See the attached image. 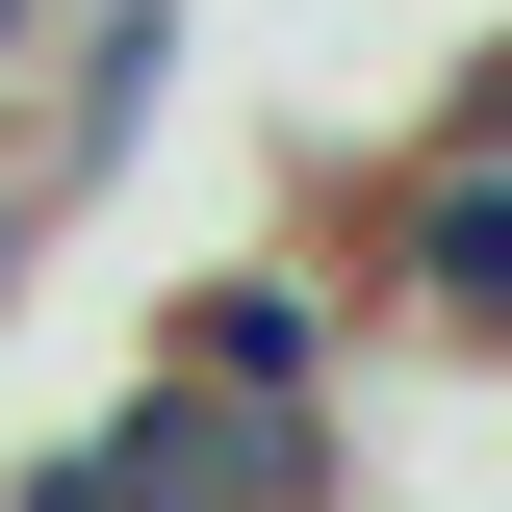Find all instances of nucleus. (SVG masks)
I'll use <instances>...</instances> for the list:
<instances>
[{
    "instance_id": "3",
    "label": "nucleus",
    "mask_w": 512,
    "mask_h": 512,
    "mask_svg": "<svg viewBox=\"0 0 512 512\" xmlns=\"http://www.w3.org/2000/svg\"><path fill=\"white\" fill-rule=\"evenodd\" d=\"M154 359H205V384H282V410H333V384H359V256H333V231L180 256V282H154Z\"/></svg>"
},
{
    "instance_id": "1",
    "label": "nucleus",
    "mask_w": 512,
    "mask_h": 512,
    "mask_svg": "<svg viewBox=\"0 0 512 512\" xmlns=\"http://www.w3.org/2000/svg\"><path fill=\"white\" fill-rule=\"evenodd\" d=\"M0 487H26V512H308V487H333V410L205 384V359H154V333H128V384L77 410V436H26Z\"/></svg>"
},
{
    "instance_id": "2",
    "label": "nucleus",
    "mask_w": 512,
    "mask_h": 512,
    "mask_svg": "<svg viewBox=\"0 0 512 512\" xmlns=\"http://www.w3.org/2000/svg\"><path fill=\"white\" fill-rule=\"evenodd\" d=\"M333 256H359V333H410V359H512V128H410V154H359L333 180Z\"/></svg>"
},
{
    "instance_id": "4",
    "label": "nucleus",
    "mask_w": 512,
    "mask_h": 512,
    "mask_svg": "<svg viewBox=\"0 0 512 512\" xmlns=\"http://www.w3.org/2000/svg\"><path fill=\"white\" fill-rule=\"evenodd\" d=\"M52 256H77V205L26 180V154H0V333H26V282H52Z\"/></svg>"
}]
</instances>
